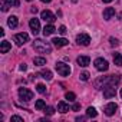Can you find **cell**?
Instances as JSON below:
<instances>
[{
	"instance_id": "38",
	"label": "cell",
	"mask_w": 122,
	"mask_h": 122,
	"mask_svg": "<svg viewBox=\"0 0 122 122\" xmlns=\"http://www.w3.org/2000/svg\"><path fill=\"white\" fill-rule=\"evenodd\" d=\"M102 2H103V3H111L112 0H102Z\"/></svg>"
},
{
	"instance_id": "32",
	"label": "cell",
	"mask_w": 122,
	"mask_h": 122,
	"mask_svg": "<svg viewBox=\"0 0 122 122\" xmlns=\"http://www.w3.org/2000/svg\"><path fill=\"white\" fill-rule=\"evenodd\" d=\"M59 33H60V35H65V33H66V27H65V26H60V27H59Z\"/></svg>"
},
{
	"instance_id": "10",
	"label": "cell",
	"mask_w": 122,
	"mask_h": 122,
	"mask_svg": "<svg viewBox=\"0 0 122 122\" xmlns=\"http://www.w3.org/2000/svg\"><path fill=\"white\" fill-rule=\"evenodd\" d=\"M40 17H42L45 22H47V23H53V22L56 20L55 15H53L52 12H49V10H43V12L40 13Z\"/></svg>"
},
{
	"instance_id": "28",
	"label": "cell",
	"mask_w": 122,
	"mask_h": 122,
	"mask_svg": "<svg viewBox=\"0 0 122 122\" xmlns=\"http://www.w3.org/2000/svg\"><path fill=\"white\" fill-rule=\"evenodd\" d=\"M9 3H10V7H19L20 6L19 0H9Z\"/></svg>"
},
{
	"instance_id": "2",
	"label": "cell",
	"mask_w": 122,
	"mask_h": 122,
	"mask_svg": "<svg viewBox=\"0 0 122 122\" xmlns=\"http://www.w3.org/2000/svg\"><path fill=\"white\" fill-rule=\"evenodd\" d=\"M33 49L39 53H50L52 52V46L49 42H45L42 39H35L33 42Z\"/></svg>"
},
{
	"instance_id": "30",
	"label": "cell",
	"mask_w": 122,
	"mask_h": 122,
	"mask_svg": "<svg viewBox=\"0 0 122 122\" xmlns=\"http://www.w3.org/2000/svg\"><path fill=\"white\" fill-rule=\"evenodd\" d=\"M109 42H111V46H118L119 45L118 39H115V37H109Z\"/></svg>"
},
{
	"instance_id": "4",
	"label": "cell",
	"mask_w": 122,
	"mask_h": 122,
	"mask_svg": "<svg viewBox=\"0 0 122 122\" xmlns=\"http://www.w3.org/2000/svg\"><path fill=\"white\" fill-rule=\"evenodd\" d=\"M19 98L25 102H29L33 99V92L29 91L27 88H19Z\"/></svg>"
},
{
	"instance_id": "34",
	"label": "cell",
	"mask_w": 122,
	"mask_h": 122,
	"mask_svg": "<svg viewBox=\"0 0 122 122\" xmlns=\"http://www.w3.org/2000/svg\"><path fill=\"white\" fill-rule=\"evenodd\" d=\"M19 69H20V71H26V69H27V66H26L25 63H22V65L19 66Z\"/></svg>"
},
{
	"instance_id": "12",
	"label": "cell",
	"mask_w": 122,
	"mask_h": 122,
	"mask_svg": "<svg viewBox=\"0 0 122 122\" xmlns=\"http://www.w3.org/2000/svg\"><path fill=\"white\" fill-rule=\"evenodd\" d=\"M76 62H78V65H79V66L86 68V66L91 63V57H89V56H79V57L76 59Z\"/></svg>"
},
{
	"instance_id": "9",
	"label": "cell",
	"mask_w": 122,
	"mask_h": 122,
	"mask_svg": "<svg viewBox=\"0 0 122 122\" xmlns=\"http://www.w3.org/2000/svg\"><path fill=\"white\" fill-rule=\"evenodd\" d=\"M115 95H116V88H115L113 85L103 88V96H105L106 99H111V98H113Z\"/></svg>"
},
{
	"instance_id": "11",
	"label": "cell",
	"mask_w": 122,
	"mask_h": 122,
	"mask_svg": "<svg viewBox=\"0 0 122 122\" xmlns=\"http://www.w3.org/2000/svg\"><path fill=\"white\" fill-rule=\"evenodd\" d=\"M116 109H118V105H116L115 102H109V103L105 106V113H106L108 116H112V115L116 112Z\"/></svg>"
},
{
	"instance_id": "25",
	"label": "cell",
	"mask_w": 122,
	"mask_h": 122,
	"mask_svg": "<svg viewBox=\"0 0 122 122\" xmlns=\"http://www.w3.org/2000/svg\"><path fill=\"white\" fill-rule=\"evenodd\" d=\"M9 7H10L9 0H2V10H3V12H7Z\"/></svg>"
},
{
	"instance_id": "14",
	"label": "cell",
	"mask_w": 122,
	"mask_h": 122,
	"mask_svg": "<svg viewBox=\"0 0 122 122\" xmlns=\"http://www.w3.org/2000/svg\"><path fill=\"white\" fill-rule=\"evenodd\" d=\"M113 16H115V9L113 7H106L103 10V19L105 20H111Z\"/></svg>"
},
{
	"instance_id": "21",
	"label": "cell",
	"mask_w": 122,
	"mask_h": 122,
	"mask_svg": "<svg viewBox=\"0 0 122 122\" xmlns=\"http://www.w3.org/2000/svg\"><path fill=\"white\" fill-rule=\"evenodd\" d=\"M35 108H36L37 111H45V108H46L45 101H43V99H37V101H36V103H35Z\"/></svg>"
},
{
	"instance_id": "13",
	"label": "cell",
	"mask_w": 122,
	"mask_h": 122,
	"mask_svg": "<svg viewBox=\"0 0 122 122\" xmlns=\"http://www.w3.org/2000/svg\"><path fill=\"white\" fill-rule=\"evenodd\" d=\"M52 43H53L56 47H63V46H66L69 42H68L65 37H55V39L52 40Z\"/></svg>"
},
{
	"instance_id": "23",
	"label": "cell",
	"mask_w": 122,
	"mask_h": 122,
	"mask_svg": "<svg viewBox=\"0 0 122 122\" xmlns=\"http://www.w3.org/2000/svg\"><path fill=\"white\" fill-rule=\"evenodd\" d=\"M33 63L36 66H43V65H46V59L45 57H35L33 59Z\"/></svg>"
},
{
	"instance_id": "27",
	"label": "cell",
	"mask_w": 122,
	"mask_h": 122,
	"mask_svg": "<svg viewBox=\"0 0 122 122\" xmlns=\"http://www.w3.org/2000/svg\"><path fill=\"white\" fill-rule=\"evenodd\" d=\"M45 113L49 115V116H52V115L55 113V108H52V106H46V108H45Z\"/></svg>"
},
{
	"instance_id": "29",
	"label": "cell",
	"mask_w": 122,
	"mask_h": 122,
	"mask_svg": "<svg viewBox=\"0 0 122 122\" xmlns=\"http://www.w3.org/2000/svg\"><path fill=\"white\" fill-rule=\"evenodd\" d=\"M79 79H81V81H88V79H89V73H88V72H82V73L79 75Z\"/></svg>"
},
{
	"instance_id": "6",
	"label": "cell",
	"mask_w": 122,
	"mask_h": 122,
	"mask_svg": "<svg viewBox=\"0 0 122 122\" xmlns=\"http://www.w3.org/2000/svg\"><path fill=\"white\" fill-rule=\"evenodd\" d=\"M15 42H16L17 46H23L26 42H29V35L25 33V32L17 33V35H15Z\"/></svg>"
},
{
	"instance_id": "18",
	"label": "cell",
	"mask_w": 122,
	"mask_h": 122,
	"mask_svg": "<svg viewBox=\"0 0 122 122\" xmlns=\"http://www.w3.org/2000/svg\"><path fill=\"white\" fill-rule=\"evenodd\" d=\"M10 49H12V45H10L7 40H3L2 45H0V52H2V53H7Z\"/></svg>"
},
{
	"instance_id": "35",
	"label": "cell",
	"mask_w": 122,
	"mask_h": 122,
	"mask_svg": "<svg viewBox=\"0 0 122 122\" xmlns=\"http://www.w3.org/2000/svg\"><path fill=\"white\" fill-rule=\"evenodd\" d=\"M76 121H78V122H81V121H85V116H78V118H76Z\"/></svg>"
},
{
	"instance_id": "31",
	"label": "cell",
	"mask_w": 122,
	"mask_h": 122,
	"mask_svg": "<svg viewBox=\"0 0 122 122\" xmlns=\"http://www.w3.org/2000/svg\"><path fill=\"white\" fill-rule=\"evenodd\" d=\"M10 121H16V122H23V118H20V116L15 115V116H12V118H10Z\"/></svg>"
},
{
	"instance_id": "8",
	"label": "cell",
	"mask_w": 122,
	"mask_h": 122,
	"mask_svg": "<svg viewBox=\"0 0 122 122\" xmlns=\"http://www.w3.org/2000/svg\"><path fill=\"white\" fill-rule=\"evenodd\" d=\"M29 26H30V30H32V33H33V35H37V33H39V30H40V23H39V19H36V17L30 19Z\"/></svg>"
},
{
	"instance_id": "20",
	"label": "cell",
	"mask_w": 122,
	"mask_h": 122,
	"mask_svg": "<svg viewBox=\"0 0 122 122\" xmlns=\"http://www.w3.org/2000/svg\"><path fill=\"white\" fill-rule=\"evenodd\" d=\"M39 75H40L43 79H46V81H50V79L53 78V76H52V72H50L49 69H43V71H42Z\"/></svg>"
},
{
	"instance_id": "22",
	"label": "cell",
	"mask_w": 122,
	"mask_h": 122,
	"mask_svg": "<svg viewBox=\"0 0 122 122\" xmlns=\"http://www.w3.org/2000/svg\"><path fill=\"white\" fill-rule=\"evenodd\" d=\"M86 115H88L89 118H96L98 112H96V109H95L93 106H89V108L86 109Z\"/></svg>"
},
{
	"instance_id": "19",
	"label": "cell",
	"mask_w": 122,
	"mask_h": 122,
	"mask_svg": "<svg viewBox=\"0 0 122 122\" xmlns=\"http://www.w3.org/2000/svg\"><path fill=\"white\" fill-rule=\"evenodd\" d=\"M113 63L116 66H122V55L121 53H118V52L113 53Z\"/></svg>"
},
{
	"instance_id": "3",
	"label": "cell",
	"mask_w": 122,
	"mask_h": 122,
	"mask_svg": "<svg viewBox=\"0 0 122 122\" xmlns=\"http://www.w3.org/2000/svg\"><path fill=\"white\" fill-rule=\"evenodd\" d=\"M55 68H56V71L60 76H69V73H71V66L63 63V62H56Z\"/></svg>"
},
{
	"instance_id": "17",
	"label": "cell",
	"mask_w": 122,
	"mask_h": 122,
	"mask_svg": "<svg viewBox=\"0 0 122 122\" xmlns=\"http://www.w3.org/2000/svg\"><path fill=\"white\" fill-rule=\"evenodd\" d=\"M57 111H59V112H62V113H66V112L71 111V109H69V105H68L66 102L62 101V102H59V103H57Z\"/></svg>"
},
{
	"instance_id": "36",
	"label": "cell",
	"mask_w": 122,
	"mask_h": 122,
	"mask_svg": "<svg viewBox=\"0 0 122 122\" xmlns=\"http://www.w3.org/2000/svg\"><path fill=\"white\" fill-rule=\"evenodd\" d=\"M30 12H32V13H36V12H37V9H36V7H32V9H30Z\"/></svg>"
},
{
	"instance_id": "24",
	"label": "cell",
	"mask_w": 122,
	"mask_h": 122,
	"mask_svg": "<svg viewBox=\"0 0 122 122\" xmlns=\"http://www.w3.org/2000/svg\"><path fill=\"white\" fill-rule=\"evenodd\" d=\"M65 98H66V99H68L69 102H75V99H76V95H75L73 92H66Z\"/></svg>"
},
{
	"instance_id": "1",
	"label": "cell",
	"mask_w": 122,
	"mask_h": 122,
	"mask_svg": "<svg viewBox=\"0 0 122 122\" xmlns=\"http://www.w3.org/2000/svg\"><path fill=\"white\" fill-rule=\"evenodd\" d=\"M119 81H121V76H119V75L101 76V78H98V79L93 82V85H95L96 89H102V88H105V86H111V85L116 86V85L119 83Z\"/></svg>"
},
{
	"instance_id": "26",
	"label": "cell",
	"mask_w": 122,
	"mask_h": 122,
	"mask_svg": "<svg viewBox=\"0 0 122 122\" xmlns=\"http://www.w3.org/2000/svg\"><path fill=\"white\" fill-rule=\"evenodd\" d=\"M36 91H37L39 93H46V86L42 85V83H39V85L36 86Z\"/></svg>"
},
{
	"instance_id": "39",
	"label": "cell",
	"mask_w": 122,
	"mask_h": 122,
	"mask_svg": "<svg viewBox=\"0 0 122 122\" xmlns=\"http://www.w3.org/2000/svg\"><path fill=\"white\" fill-rule=\"evenodd\" d=\"M121 98H122V89H121Z\"/></svg>"
},
{
	"instance_id": "37",
	"label": "cell",
	"mask_w": 122,
	"mask_h": 122,
	"mask_svg": "<svg viewBox=\"0 0 122 122\" xmlns=\"http://www.w3.org/2000/svg\"><path fill=\"white\" fill-rule=\"evenodd\" d=\"M40 2H43V3H50L52 0H40Z\"/></svg>"
},
{
	"instance_id": "16",
	"label": "cell",
	"mask_w": 122,
	"mask_h": 122,
	"mask_svg": "<svg viewBox=\"0 0 122 122\" xmlns=\"http://www.w3.org/2000/svg\"><path fill=\"white\" fill-rule=\"evenodd\" d=\"M55 30H56V29H55V26H53L52 23H49V25H46V26H45V29H43V35H45V36H50V35H53V33H55Z\"/></svg>"
},
{
	"instance_id": "15",
	"label": "cell",
	"mask_w": 122,
	"mask_h": 122,
	"mask_svg": "<svg viewBox=\"0 0 122 122\" xmlns=\"http://www.w3.org/2000/svg\"><path fill=\"white\" fill-rule=\"evenodd\" d=\"M17 25H19V20H17V17H16V16H10V17L7 19V26H9L10 29L17 27Z\"/></svg>"
},
{
	"instance_id": "7",
	"label": "cell",
	"mask_w": 122,
	"mask_h": 122,
	"mask_svg": "<svg viewBox=\"0 0 122 122\" xmlns=\"http://www.w3.org/2000/svg\"><path fill=\"white\" fill-rule=\"evenodd\" d=\"M76 42H78V45L88 46V45L91 43V36H89V35H86V33H81V35H78V36H76Z\"/></svg>"
},
{
	"instance_id": "33",
	"label": "cell",
	"mask_w": 122,
	"mask_h": 122,
	"mask_svg": "<svg viewBox=\"0 0 122 122\" xmlns=\"http://www.w3.org/2000/svg\"><path fill=\"white\" fill-rule=\"evenodd\" d=\"M79 109H81V105H79V103H75V105L72 106V111H79Z\"/></svg>"
},
{
	"instance_id": "5",
	"label": "cell",
	"mask_w": 122,
	"mask_h": 122,
	"mask_svg": "<svg viewBox=\"0 0 122 122\" xmlns=\"http://www.w3.org/2000/svg\"><path fill=\"white\" fill-rule=\"evenodd\" d=\"M93 65H95V68H96L99 72H105V71H108V68H109L108 62H106L103 57H98V59H95Z\"/></svg>"
},
{
	"instance_id": "40",
	"label": "cell",
	"mask_w": 122,
	"mask_h": 122,
	"mask_svg": "<svg viewBox=\"0 0 122 122\" xmlns=\"http://www.w3.org/2000/svg\"><path fill=\"white\" fill-rule=\"evenodd\" d=\"M26 2H32V0H26Z\"/></svg>"
}]
</instances>
